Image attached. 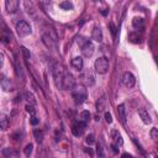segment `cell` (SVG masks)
<instances>
[{"label":"cell","mask_w":158,"mask_h":158,"mask_svg":"<svg viewBox=\"0 0 158 158\" xmlns=\"http://www.w3.org/2000/svg\"><path fill=\"white\" fill-rule=\"evenodd\" d=\"M72 96L74 99V103L77 105H82L87 98H88V93L87 89L83 85H74V88L72 89Z\"/></svg>","instance_id":"6da1fadb"},{"label":"cell","mask_w":158,"mask_h":158,"mask_svg":"<svg viewBox=\"0 0 158 158\" xmlns=\"http://www.w3.org/2000/svg\"><path fill=\"white\" fill-rule=\"evenodd\" d=\"M67 73V71L64 69V67L59 63H56L53 65V68H52V74H53V79H55V83L58 88L62 89L63 87V78Z\"/></svg>","instance_id":"7a4b0ae2"},{"label":"cell","mask_w":158,"mask_h":158,"mask_svg":"<svg viewBox=\"0 0 158 158\" xmlns=\"http://www.w3.org/2000/svg\"><path fill=\"white\" fill-rule=\"evenodd\" d=\"M16 33L19 37H26V36H29L31 35L32 32V29H31V26L27 21H25V20H20L17 24H16Z\"/></svg>","instance_id":"3957f363"},{"label":"cell","mask_w":158,"mask_h":158,"mask_svg":"<svg viewBox=\"0 0 158 158\" xmlns=\"http://www.w3.org/2000/svg\"><path fill=\"white\" fill-rule=\"evenodd\" d=\"M94 67H95L96 73H99V74H106L108 71H109V61H108V58L99 57L95 61V63H94Z\"/></svg>","instance_id":"277c9868"},{"label":"cell","mask_w":158,"mask_h":158,"mask_svg":"<svg viewBox=\"0 0 158 158\" xmlns=\"http://www.w3.org/2000/svg\"><path fill=\"white\" fill-rule=\"evenodd\" d=\"M87 128V124L83 122V121H75L72 126V134L75 136V137H79V136H82L84 134V131Z\"/></svg>","instance_id":"5b68a950"},{"label":"cell","mask_w":158,"mask_h":158,"mask_svg":"<svg viewBox=\"0 0 158 158\" xmlns=\"http://www.w3.org/2000/svg\"><path fill=\"white\" fill-rule=\"evenodd\" d=\"M81 79L82 82L87 85V87H93L95 84V77L91 73V71H85L81 74Z\"/></svg>","instance_id":"8992f818"},{"label":"cell","mask_w":158,"mask_h":158,"mask_svg":"<svg viewBox=\"0 0 158 158\" xmlns=\"http://www.w3.org/2000/svg\"><path fill=\"white\" fill-rule=\"evenodd\" d=\"M94 51H95V47H94V43L90 41V40H87V42L82 46V53L84 57L89 58L94 55Z\"/></svg>","instance_id":"52a82bcc"},{"label":"cell","mask_w":158,"mask_h":158,"mask_svg":"<svg viewBox=\"0 0 158 158\" xmlns=\"http://www.w3.org/2000/svg\"><path fill=\"white\" fill-rule=\"evenodd\" d=\"M122 83L126 88H134L136 84V78L131 72H125L122 74Z\"/></svg>","instance_id":"ba28073f"},{"label":"cell","mask_w":158,"mask_h":158,"mask_svg":"<svg viewBox=\"0 0 158 158\" xmlns=\"http://www.w3.org/2000/svg\"><path fill=\"white\" fill-rule=\"evenodd\" d=\"M74 88V79L73 75L71 73H65L64 78H63V87L62 89H73Z\"/></svg>","instance_id":"9c48e42d"},{"label":"cell","mask_w":158,"mask_h":158,"mask_svg":"<svg viewBox=\"0 0 158 158\" xmlns=\"http://www.w3.org/2000/svg\"><path fill=\"white\" fill-rule=\"evenodd\" d=\"M20 3L17 0H6L5 2V8L8 10V12H16L19 10Z\"/></svg>","instance_id":"30bf717a"},{"label":"cell","mask_w":158,"mask_h":158,"mask_svg":"<svg viewBox=\"0 0 158 158\" xmlns=\"http://www.w3.org/2000/svg\"><path fill=\"white\" fill-rule=\"evenodd\" d=\"M71 64H72V67H73L75 71L81 72V71L83 69V67H84V61H83L82 57H75V58L72 59Z\"/></svg>","instance_id":"8fae6325"},{"label":"cell","mask_w":158,"mask_h":158,"mask_svg":"<svg viewBox=\"0 0 158 158\" xmlns=\"http://www.w3.org/2000/svg\"><path fill=\"white\" fill-rule=\"evenodd\" d=\"M91 38L96 42H101L103 41V31L99 26H95L93 29V32H91Z\"/></svg>","instance_id":"7c38bea8"},{"label":"cell","mask_w":158,"mask_h":158,"mask_svg":"<svg viewBox=\"0 0 158 158\" xmlns=\"http://www.w3.org/2000/svg\"><path fill=\"white\" fill-rule=\"evenodd\" d=\"M111 138L114 140L116 146H122V144H124V140H122L120 132H118L117 130H112L111 131Z\"/></svg>","instance_id":"4fadbf2b"},{"label":"cell","mask_w":158,"mask_h":158,"mask_svg":"<svg viewBox=\"0 0 158 158\" xmlns=\"http://www.w3.org/2000/svg\"><path fill=\"white\" fill-rule=\"evenodd\" d=\"M138 115H140V117L142 118V121L144 122V124H151V116H150V114H148V111L146 110V109H143V108H141V109H138Z\"/></svg>","instance_id":"5bb4252c"},{"label":"cell","mask_w":158,"mask_h":158,"mask_svg":"<svg viewBox=\"0 0 158 158\" xmlns=\"http://www.w3.org/2000/svg\"><path fill=\"white\" fill-rule=\"evenodd\" d=\"M117 115L118 118L122 124H126V109H125V104H120L117 106Z\"/></svg>","instance_id":"9a60e30c"},{"label":"cell","mask_w":158,"mask_h":158,"mask_svg":"<svg viewBox=\"0 0 158 158\" xmlns=\"http://www.w3.org/2000/svg\"><path fill=\"white\" fill-rule=\"evenodd\" d=\"M42 41H43V43L48 47V48H55V40L52 38L48 33H43L42 35Z\"/></svg>","instance_id":"2e32d148"},{"label":"cell","mask_w":158,"mask_h":158,"mask_svg":"<svg viewBox=\"0 0 158 158\" xmlns=\"http://www.w3.org/2000/svg\"><path fill=\"white\" fill-rule=\"evenodd\" d=\"M2 88L4 91H11L12 90V84L10 79H8L5 75H2Z\"/></svg>","instance_id":"e0dca14e"},{"label":"cell","mask_w":158,"mask_h":158,"mask_svg":"<svg viewBox=\"0 0 158 158\" xmlns=\"http://www.w3.org/2000/svg\"><path fill=\"white\" fill-rule=\"evenodd\" d=\"M33 135H35V138H36V141H37L38 143H41V142L43 141V136H45V135H43V131H42V130H38V128L35 130V131H33Z\"/></svg>","instance_id":"ac0fdd59"},{"label":"cell","mask_w":158,"mask_h":158,"mask_svg":"<svg viewBox=\"0 0 158 158\" xmlns=\"http://www.w3.org/2000/svg\"><path fill=\"white\" fill-rule=\"evenodd\" d=\"M90 117H91V115H90L89 111H82L81 115H79V118H81V121H83V122H85V124L89 122Z\"/></svg>","instance_id":"d6986e66"},{"label":"cell","mask_w":158,"mask_h":158,"mask_svg":"<svg viewBox=\"0 0 158 158\" xmlns=\"http://www.w3.org/2000/svg\"><path fill=\"white\" fill-rule=\"evenodd\" d=\"M105 103H106V99H105V96H101V98L98 100V103H96V110H98L99 112L105 109Z\"/></svg>","instance_id":"ffe728a7"},{"label":"cell","mask_w":158,"mask_h":158,"mask_svg":"<svg viewBox=\"0 0 158 158\" xmlns=\"http://www.w3.org/2000/svg\"><path fill=\"white\" fill-rule=\"evenodd\" d=\"M132 26L135 29H142L143 27V19L142 17H135L132 20Z\"/></svg>","instance_id":"44dd1931"},{"label":"cell","mask_w":158,"mask_h":158,"mask_svg":"<svg viewBox=\"0 0 158 158\" xmlns=\"http://www.w3.org/2000/svg\"><path fill=\"white\" fill-rule=\"evenodd\" d=\"M25 99L27 100V103L30 105H35L36 104V99H35V96H33V94L31 93V91H26V93H25Z\"/></svg>","instance_id":"7402d4cb"},{"label":"cell","mask_w":158,"mask_h":158,"mask_svg":"<svg viewBox=\"0 0 158 158\" xmlns=\"http://www.w3.org/2000/svg\"><path fill=\"white\" fill-rule=\"evenodd\" d=\"M59 8L62 10H73L74 6L71 2H62V3H59Z\"/></svg>","instance_id":"603a6c76"},{"label":"cell","mask_w":158,"mask_h":158,"mask_svg":"<svg viewBox=\"0 0 158 158\" xmlns=\"http://www.w3.org/2000/svg\"><path fill=\"white\" fill-rule=\"evenodd\" d=\"M0 124H2V126H0V127H2L3 131H5L8 128V117H6V115L3 114L2 116H0Z\"/></svg>","instance_id":"cb8c5ba5"},{"label":"cell","mask_w":158,"mask_h":158,"mask_svg":"<svg viewBox=\"0 0 158 158\" xmlns=\"http://www.w3.org/2000/svg\"><path fill=\"white\" fill-rule=\"evenodd\" d=\"M32 151H33V144L32 143H29V144H26V147L24 148V153L26 157H30L32 154Z\"/></svg>","instance_id":"d4e9b609"},{"label":"cell","mask_w":158,"mask_h":158,"mask_svg":"<svg viewBox=\"0 0 158 158\" xmlns=\"http://www.w3.org/2000/svg\"><path fill=\"white\" fill-rule=\"evenodd\" d=\"M96 156H98V158H104V157H105L104 147H103V144H101L100 142L98 143V146H96Z\"/></svg>","instance_id":"484cf974"},{"label":"cell","mask_w":158,"mask_h":158,"mask_svg":"<svg viewBox=\"0 0 158 158\" xmlns=\"http://www.w3.org/2000/svg\"><path fill=\"white\" fill-rule=\"evenodd\" d=\"M2 41H3V43H9L11 41V35L6 30H4L3 35H2Z\"/></svg>","instance_id":"4316f807"},{"label":"cell","mask_w":158,"mask_h":158,"mask_svg":"<svg viewBox=\"0 0 158 158\" xmlns=\"http://www.w3.org/2000/svg\"><path fill=\"white\" fill-rule=\"evenodd\" d=\"M20 49H21V52H22V55H24V58L26 59V61H29L30 58H31V53H30V51L26 48L25 46H21L20 47Z\"/></svg>","instance_id":"83f0119b"},{"label":"cell","mask_w":158,"mask_h":158,"mask_svg":"<svg viewBox=\"0 0 158 158\" xmlns=\"http://www.w3.org/2000/svg\"><path fill=\"white\" fill-rule=\"evenodd\" d=\"M85 142H87V144H89V146H91L94 142H95V138H94V135L93 134H90V135H88L87 136V138H85Z\"/></svg>","instance_id":"f1b7e54d"},{"label":"cell","mask_w":158,"mask_h":158,"mask_svg":"<svg viewBox=\"0 0 158 158\" xmlns=\"http://www.w3.org/2000/svg\"><path fill=\"white\" fill-rule=\"evenodd\" d=\"M151 138H153L156 142H158V128L151 130Z\"/></svg>","instance_id":"f546056e"},{"label":"cell","mask_w":158,"mask_h":158,"mask_svg":"<svg viewBox=\"0 0 158 158\" xmlns=\"http://www.w3.org/2000/svg\"><path fill=\"white\" fill-rule=\"evenodd\" d=\"M26 111H27L29 114H31V115H35V114H36L35 106H33V105H30V104L26 105Z\"/></svg>","instance_id":"4dcf8cb0"},{"label":"cell","mask_w":158,"mask_h":158,"mask_svg":"<svg viewBox=\"0 0 158 158\" xmlns=\"http://www.w3.org/2000/svg\"><path fill=\"white\" fill-rule=\"evenodd\" d=\"M109 29H110V32H111V35H112V37H116V26H115V24L114 22H110L109 24Z\"/></svg>","instance_id":"1f68e13d"},{"label":"cell","mask_w":158,"mask_h":158,"mask_svg":"<svg viewBox=\"0 0 158 158\" xmlns=\"http://www.w3.org/2000/svg\"><path fill=\"white\" fill-rule=\"evenodd\" d=\"M105 120H106L108 124H111L112 122V116L110 112H105Z\"/></svg>","instance_id":"d6a6232c"},{"label":"cell","mask_w":158,"mask_h":158,"mask_svg":"<svg viewBox=\"0 0 158 158\" xmlns=\"http://www.w3.org/2000/svg\"><path fill=\"white\" fill-rule=\"evenodd\" d=\"M38 122H40V120H38V118H37L36 116H32V117L30 118V124H31L32 126H36Z\"/></svg>","instance_id":"836d02e7"},{"label":"cell","mask_w":158,"mask_h":158,"mask_svg":"<svg viewBox=\"0 0 158 158\" xmlns=\"http://www.w3.org/2000/svg\"><path fill=\"white\" fill-rule=\"evenodd\" d=\"M111 147H112V150H114V152H115V153H117V152H118V150H117V146H116V144H112Z\"/></svg>","instance_id":"e575fe53"},{"label":"cell","mask_w":158,"mask_h":158,"mask_svg":"<svg viewBox=\"0 0 158 158\" xmlns=\"http://www.w3.org/2000/svg\"><path fill=\"white\" fill-rule=\"evenodd\" d=\"M85 151H87V153H89L90 156H93V151H91V148H87Z\"/></svg>","instance_id":"d590c367"},{"label":"cell","mask_w":158,"mask_h":158,"mask_svg":"<svg viewBox=\"0 0 158 158\" xmlns=\"http://www.w3.org/2000/svg\"><path fill=\"white\" fill-rule=\"evenodd\" d=\"M122 158H132V156H130V154H122Z\"/></svg>","instance_id":"8d00e7d4"}]
</instances>
